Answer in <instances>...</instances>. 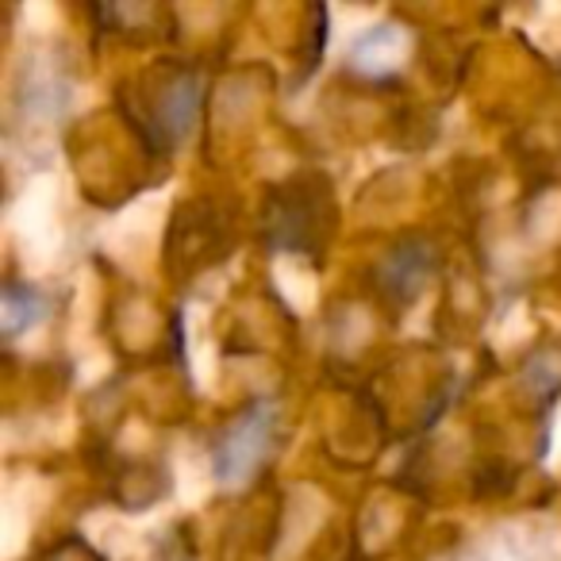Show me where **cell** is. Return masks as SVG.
I'll return each instance as SVG.
<instances>
[{
    "label": "cell",
    "mask_w": 561,
    "mask_h": 561,
    "mask_svg": "<svg viewBox=\"0 0 561 561\" xmlns=\"http://www.w3.org/2000/svg\"><path fill=\"white\" fill-rule=\"evenodd\" d=\"M273 427H277V408L270 400H254L234 415L227 427H219L211 443V469L224 484H239L265 466L273 450Z\"/></svg>",
    "instance_id": "1"
},
{
    "label": "cell",
    "mask_w": 561,
    "mask_h": 561,
    "mask_svg": "<svg viewBox=\"0 0 561 561\" xmlns=\"http://www.w3.org/2000/svg\"><path fill=\"white\" fill-rule=\"evenodd\" d=\"M431 273V250L423 239H404L389 250L381 265H377V289L392 308H404L420 297L423 280Z\"/></svg>",
    "instance_id": "2"
}]
</instances>
